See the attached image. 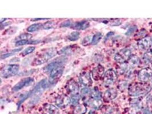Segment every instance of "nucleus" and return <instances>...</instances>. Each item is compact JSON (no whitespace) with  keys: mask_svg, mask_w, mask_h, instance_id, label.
<instances>
[{"mask_svg":"<svg viewBox=\"0 0 152 114\" xmlns=\"http://www.w3.org/2000/svg\"></svg>","mask_w":152,"mask_h":114,"instance_id":"45","label":"nucleus"},{"mask_svg":"<svg viewBox=\"0 0 152 114\" xmlns=\"http://www.w3.org/2000/svg\"><path fill=\"white\" fill-rule=\"evenodd\" d=\"M102 37V35L101 33L99 32V33H96L92 37V41L91 44L92 45H97L100 42V41L101 40Z\"/></svg>","mask_w":152,"mask_h":114,"instance_id":"27","label":"nucleus"},{"mask_svg":"<svg viewBox=\"0 0 152 114\" xmlns=\"http://www.w3.org/2000/svg\"><path fill=\"white\" fill-rule=\"evenodd\" d=\"M142 60L144 62L146 63H148L152 62V53L151 51L149 52L145 53L143 57H142Z\"/></svg>","mask_w":152,"mask_h":114,"instance_id":"28","label":"nucleus"},{"mask_svg":"<svg viewBox=\"0 0 152 114\" xmlns=\"http://www.w3.org/2000/svg\"><path fill=\"white\" fill-rule=\"evenodd\" d=\"M139 81L142 82H147L152 79V71L148 68H144L141 70L138 74Z\"/></svg>","mask_w":152,"mask_h":114,"instance_id":"8","label":"nucleus"},{"mask_svg":"<svg viewBox=\"0 0 152 114\" xmlns=\"http://www.w3.org/2000/svg\"><path fill=\"white\" fill-rule=\"evenodd\" d=\"M88 105L94 110H98L100 109L102 106V101L99 99H92L91 98L88 101Z\"/></svg>","mask_w":152,"mask_h":114,"instance_id":"17","label":"nucleus"},{"mask_svg":"<svg viewBox=\"0 0 152 114\" xmlns=\"http://www.w3.org/2000/svg\"><path fill=\"white\" fill-rule=\"evenodd\" d=\"M117 79V76L116 72L113 70H108L104 74L103 84L105 87H110L115 83Z\"/></svg>","mask_w":152,"mask_h":114,"instance_id":"5","label":"nucleus"},{"mask_svg":"<svg viewBox=\"0 0 152 114\" xmlns=\"http://www.w3.org/2000/svg\"><path fill=\"white\" fill-rule=\"evenodd\" d=\"M20 66L16 64H7L4 66L1 71V76L3 78H9L16 75L19 71Z\"/></svg>","mask_w":152,"mask_h":114,"instance_id":"2","label":"nucleus"},{"mask_svg":"<svg viewBox=\"0 0 152 114\" xmlns=\"http://www.w3.org/2000/svg\"><path fill=\"white\" fill-rule=\"evenodd\" d=\"M73 53V48H71V46H67V47L63 48L60 50L59 54H64V55H66V54L69 55Z\"/></svg>","mask_w":152,"mask_h":114,"instance_id":"30","label":"nucleus"},{"mask_svg":"<svg viewBox=\"0 0 152 114\" xmlns=\"http://www.w3.org/2000/svg\"><path fill=\"white\" fill-rule=\"evenodd\" d=\"M50 20V18H31V21H37L38 20Z\"/></svg>","mask_w":152,"mask_h":114,"instance_id":"41","label":"nucleus"},{"mask_svg":"<svg viewBox=\"0 0 152 114\" xmlns=\"http://www.w3.org/2000/svg\"><path fill=\"white\" fill-rule=\"evenodd\" d=\"M70 103L71 98L64 94L60 95L55 100V104L59 108H65Z\"/></svg>","mask_w":152,"mask_h":114,"instance_id":"10","label":"nucleus"},{"mask_svg":"<svg viewBox=\"0 0 152 114\" xmlns=\"http://www.w3.org/2000/svg\"><path fill=\"white\" fill-rule=\"evenodd\" d=\"M66 61V59L64 57L57 58L45 67L43 68V71L46 73H50L51 71L55 68L59 66H63Z\"/></svg>","mask_w":152,"mask_h":114,"instance_id":"6","label":"nucleus"},{"mask_svg":"<svg viewBox=\"0 0 152 114\" xmlns=\"http://www.w3.org/2000/svg\"><path fill=\"white\" fill-rule=\"evenodd\" d=\"M56 24L52 21H48L43 24V29L45 30H50L54 28Z\"/></svg>","mask_w":152,"mask_h":114,"instance_id":"31","label":"nucleus"},{"mask_svg":"<svg viewBox=\"0 0 152 114\" xmlns=\"http://www.w3.org/2000/svg\"><path fill=\"white\" fill-rule=\"evenodd\" d=\"M34 80L32 78L28 77L26 78H24L14 86L13 87L12 90L14 92L18 91L25 87L31 85L33 83H34Z\"/></svg>","mask_w":152,"mask_h":114,"instance_id":"9","label":"nucleus"},{"mask_svg":"<svg viewBox=\"0 0 152 114\" xmlns=\"http://www.w3.org/2000/svg\"><path fill=\"white\" fill-rule=\"evenodd\" d=\"M115 60L117 62H119L120 63V64L121 63H125V61H126V59L122 57L119 53H117L115 56Z\"/></svg>","mask_w":152,"mask_h":114,"instance_id":"35","label":"nucleus"},{"mask_svg":"<svg viewBox=\"0 0 152 114\" xmlns=\"http://www.w3.org/2000/svg\"><path fill=\"white\" fill-rule=\"evenodd\" d=\"M45 114H58V109L55 106L50 104H46L43 107Z\"/></svg>","mask_w":152,"mask_h":114,"instance_id":"18","label":"nucleus"},{"mask_svg":"<svg viewBox=\"0 0 152 114\" xmlns=\"http://www.w3.org/2000/svg\"><path fill=\"white\" fill-rule=\"evenodd\" d=\"M79 81L83 85L86 87H90L92 84V81L90 74L88 73H83L79 77Z\"/></svg>","mask_w":152,"mask_h":114,"instance_id":"14","label":"nucleus"},{"mask_svg":"<svg viewBox=\"0 0 152 114\" xmlns=\"http://www.w3.org/2000/svg\"><path fill=\"white\" fill-rule=\"evenodd\" d=\"M58 52L56 49L55 48H51L46 51L43 54H41L38 57L34 59V60L31 63L33 66H38L41 65L46 62H47L49 59L52 57H55L57 54Z\"/></svg>","mask_w":152,"mask_h":114,"instance_id":"1","label":"nucleus"},{"mask_svg":"<svg viewBox=\"0 0 152 114\" xmlns=\"http://www.w3.org/2000/svg\"><path fill=\"white\" fill-rule=\"evenodd\" d=\"M137 28L136 26H130L129 28L128 29L127 32L126 33V35H128V36H129V35H132L137 30Z\"/></svg>","mask_w":152,"mask_h":114,"instance_id":"37","label":"nucleus"},{"mask_svg":"<svg viewBox=\"0 0 152 114\" xmlns=\"http://www.w3.org/2000/svg\"><path fill=\"white\" fill-rule=\"evenodd\" d=\"M92 36L91 35H87L86 37H84L81 41V45L84 46H88L90 44L92 43Z\"/></svg>","mask_w":152,"mask_h":114,"instance_id":"29","label":"nucleus"},{"mask_svg":"<svg viewBox=\"0 0 152 114\" xmlns=\"http://www.w3.org/2000/svg\"><path fill=\"white\" fill-rule=\"evenodd\" d=\"M111 21H109V25L111 26H119L121 24L122 21L120 19H111Z\"/></svg>","mask_w":152,"mask_h":114,"instance_id":"34","label":"nucleus"},{"mask_svg":"<svg viewBox=\"0 0 152 114\" xmlns=\"http://www.w3.org/2000/svg\"><path fill=\"white\" fill-rule=\"evenodd\" d=\"M138 48L141 50H148L152 46V38L151 37H145L140 40L137 43Z\"/></svg>","mask_w":152,"mask_h":114,"instance_id":"11","label":"nucleus"},{"mask_svg":"<svg viewBox=\"0 0 152 114\" xmlns=\"http://www.w3.org/2000/svg\"><path fill=\"white\" fill-rule=\"evenodd\" d=\"M117 91L115 88H109L107 90L104 94L103 98L104 100L109 101L115 99L117 96Z\"/></svg>","mask_w":152,"mask_h":114,"instance_id":"16","label":"nucleus"},{"mask_svg":"<svg viewBox=\"0 0 152 114\" xmlns=\"http://www.w3.org/2000/svg\"><path fill=\"white\" fill-rule=\"evenodd\" d=\"M119 53L126 60L127 59H129V58L131 56L132 52L130 49L125 48L121 50Z\"/></svg>","mask_w":152,"mask_h":114,"instance_id":"24","label":"nucleus"},{"mask_svg":"<svg viewBox=\"0 0 152 114\" xmlns=\"http://www.w3.org/2000/svg\"><path fill=\"white\" fill-rule=\"evenodd\" d=\"M87 111V109L84 105H77L75 107L73 114H85Z\"/></svg>","mask_w":152,"mask_h":114,"instance_id":"19","label":"nucleus"},{"mask_svg":"<svg viewBox=\"0 0 152 114\" xmlns=\"http://www.w3.org/2000/svg\"><path fill=\"white\" fill-rule=\"evenodd\" d=\"M35 48L34 46H30V47H28L26 49H25L23 52L22 53V56H27L31 53H32L34 50H35Z\"/></svg>","mask_w":152,"mask_h":114,"instance_id":"33","label":"nucleus"},{"mask_svg":"<svg viewBox=\"0 0 152 114\" xmlns=\"http://www.w3.org/2000/svg\"><path fill=\"white\" fill-rule=\"evenodd\" d=\"M39 41H30V40H19L16 43V46H21L27 44H37Z\"/></svg>","mask_w":152,"mask_h":114,"instance_id":"23","label":"nucleus"},{"mask_svg":"<svg viewBox=\"0 0 152 114\" xmlns=\"http://www.w3.org/2000/svg\"><path fill=\"white\" fill-rule=\"evenodd\" d=\"M90 96L92 99H100L102 96V94L101 92L97 88H94L91 90Z\"/></svg>","mask_w":152,"mask_h":114,"instance_id":"21","label":"nucleus"},{"mask_svg":"<svg viewBox=\"0 0 152 114\" xmlns=\"http://www.w3.org/2000/svg\"><path fill=\"white\" fill-rule=\"evenodd\" d=\"M104 68L100 64L96 66L92 71V77L95 81H99L102 77L104 75Z\"/></svg>","mask_w":152,"mask_h":114,"instance_id":"12","label":"nucleus"},{"mask_svg":"<svg viewBox=\"0 0 152 114\" xmlns=\"http://www.w3.org/2000/svg\"><path fill=\"white\" fill-rule=\"evenodd\" d=\"M71 26V21L70 20H66L64 21H63V22L61 23L60 27L61 28H66V27H69V26Z\"/></svg>","mask_w":152,"mask_h":114,"instance_id":"38","label":"nucleus"},{"mask_svg":"<svg viewBox=\"0 0 152 114\" xmlns=\"http://www.w3.org/2000/svg\"><path fill=\"white\" fill-rule=\"evenodd\" d=\"M66 87L67 91L72 95L78 94L79 91V86L76 81L73 79H71L67 82Z\"/></svg>","mask_w":152,"mask_h":114,"instance_id":"13","label":"nucleus"},{"mask_svg":"<svg viewBox=\"0 0 152 114\" xmlns=\"http://www.w3.org/2000/svg\"><path fill=\"white\" fill-rule=\"evenodd\" d=\"M80 99V96L78 94L72 95L71 98V103H72L73 105H77V104L79 102Z\"/></svg>","mask_w":152,"mask_h":114,"instance_id":"32","label":"nucleus"},{"mask_svg":"<svg viewBox=\"0 0 152 114\" xmlns=\"http://www.w3.org/2000/svg\"><path fill=\"white\" fill-rule=\"evenodd\" d=\"M151 52H152V50H151Z\"/></svg>","mask_w":152,"mask_h":114,"instance_id":"44","label":"nucleus"},{"mask_svg":"<svg viewBox=\"0 0 152 114\" xmlns=\"http://www.w3.org/2000/svg\"><path fill=\"white\" fill-rule=\"evenodd\" d=\"M144 114H152V112L150 111L148 109H146L144 111Z\"/></svg>","mask_w":152,"mask_h":114,"instance_id":"42","label":"nucleus"},{"mask_svg":"<svg viewBox=\"0 0 152 114\" xmlns=\"http://www.w3.org/2000/svg\"><path fill=\"white\" fill-rule=\"evenodd\" d=\"M89 114H96L95 113H94L93 111H91L90 113H89Z\"/></svg>","mask_w":152,"mask_h":114,"instance_id":"43","label":"nucleus"},{"mask_svg":"<svg viewBox=\"0 0 152 114\" xmlns=\"http://www.w3.org/2000/svg\"><path fill=\"white\" fill-rule=\"evenodd\" d=\"M49 87V83L47 79H43L35 86L34 88L30 91V96L39 98L41 95Z\"/></svg>","mask_w":152,"mask_h":114,"instance_id":"4","label":"nucleus"},{"mask_svg":"<svg viewBox=\"0 0 152 114\" xmlns=\"http://www.w3.org/2000/svg\"><path fill=\"white\" fill-rule=\"evenodd\" d=\"M90 26V24L88 21L83 20L75 22L71 26V28L76 30H84L88 28Z\"/></svg>","mask_w":152,"mask_h":114,"instance_id":"15","label":"nucleus"},{"mask_svg":"<svg viewBox=\"0 0 152 114\" xmlns=\"http://www.w3.org/2000/svg\"><path fill=\"white\" fill-rule=\"evenodd\" d=\"M22 50V48H18V49H16L14 50H13L8 53H6L3 55L1 56V59H5L6 58H8V57H11L13 55L16 54L17 53H18L20 52V51H21Z\"/></svg>","mask_w":152,"mask_h":114,"instance_id":"26","label":"nucleus"},{"mask_svg":"<svg viewBox=\"0 0 152 114\" xmlns=\"http://www.w3.org/2000/svg\"><path fill=\"white\" fill-rule=\"evenodd\" d=\"M80 38V33L77 31H75L71 33L68 36V39L70 41H76Z\"/></svg>","mask_w":152,"mask_h":114,"instance_id":"25","label":"nucleus"},{"mask_svg":"<svg viewBox=\"0 0 152 114\" xmlns=\"http://www.w3.org/2000/svg\"><path fill=\"white\" fill-rule=\"evenodd\" d=\"M32 35L30 34H21L19 37L18 38L20 39V40H30L32 38Z\"/></svg>","mask_w":152,"mask_h":114,"instance_id":"36","label":"nucleus"},{"mask_svg":"<svg viewBox=\"0 0 152 114\" xmlns=\"http://www.w3.org/2000/svg\"><path fill=\"white\" fill-rule=\"evenodd\" d=\"M128 83L126 81H121L119 83L118 87L120 90H124L127 87Z\"/></svg>","mask_w":152,"mask_h":114,"instance_id":"40","label":"nucleus"},{"mask_svg":"<svg viewBox=\"0 0 152 114\" xmlns=\"http://www.w3.org/2000/svg\"><path fill=\"white\" fill-rule=\"evenodd\" d=\"M63 73V66H59L53 69L50 73L49 82L51 83H56L62 77Z\"/></svg>","mask_w":152,"mask_h":114,"instance_id":"7","label":"nucleus"},{"mask_svg":"<svg viewBox=\"0 0 152 114\" xmlns=\"http://www.w3.org/2000/svg\"><path fill=\"white\" fill-rule=\"evenodd\" d=\"M91 90L87 88V87H84L81 90V95L82 96H86L88 94H90Z\"/></svg>","mask_w":152,"mask_h":114,"instance_id":"39","label":"nucleus"},{"mask_svg":"<svg viewBox=\"0 0 152 114\" xmlns=\"http://www.w3.org/2000/svg\"><path fill=\"white\" fill-rule=\"evenodd\" d=\"M149 86L141 84H136L132 86L129 89V94L132 96H137L142 94H145L150 90Z\"/></svg>","mask_w":152,"mask_h":114,"instance_id":"3","label":"nucleus"},{"mask_svg":"<svg viewBox=\"0 0 152 114\" xmlns=\"http://www.w3.org/2000/svg\"><path fill=\"white\" fill-rule=\"evenodd\" d=\"M41 28H43V24L41 23L34 24L30 25L28 28L27 29V31L30 33H33L38 31Z\"/></svg>","mask_w":152,"mask_h":114,"instance_id":"22","label":"nucleus"},{"mask_svg":"<svg viewBox=\"0 0 152 114\" xmlns=\"http://www.w3.org/2000/svg\"></svg>","mask_w":152,"mask_h":114,"instance_id":"46","label":"nucleus"},{"mask_svg":"<svg viewBox=\"0 0 152 114\" xmlns=\"http://www.w3.org/2000/svg\"><path fill=\"white\" fill-rule=\"evenodd\" d=\"M140 63V58L137 56H131L128 59V63L131 67H136Z\"/></svg>","mask_w":152,"mask_h":114,"instance_id":"20","label":"nucleus"}]
</instances>
